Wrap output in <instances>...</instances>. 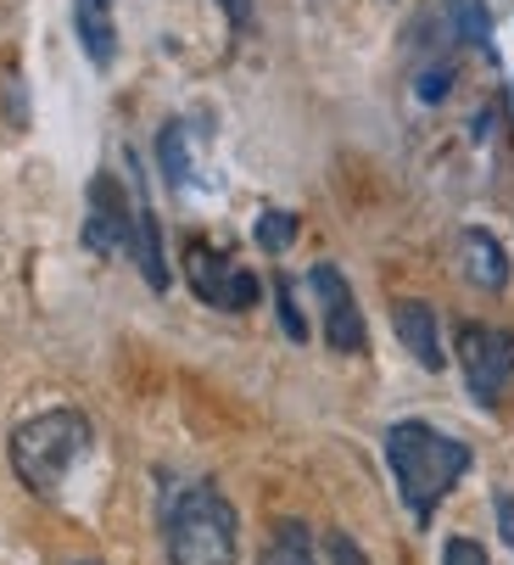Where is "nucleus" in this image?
<instances>
[{"label":"nucleus","mask_w":514,"mask_h":565,"mask_svg":"<svg viewBox=\"0 0 514 565\" xmlns=\"http://www.w3.org/2000/svg\"><path fill=\"white\" fill-rule=\"evenodd\" d=\"M381 448H386L397 499H403V510L414 515V526H431L437 510H442V499L459 488L464 470L475 465L470 443L437 431L431 420H392Z\"/></svg>","instance_id":"obj_1"},{"label":"nucleus","mask_w":514,"mask_h":565,"mask_svg":"<svg viewBox=\"0 0 514 565\" xmlns=\"http://www.w3.org/2000/svg\"><path fill=\"white\" fill-rule=\"evenodd\" d=\"M90 448H96L90 415L84 409H45V415H34L12 431L7 459L34 499H56L67 488V476L90 459Z\"/></svg>","instance_id":"obj_2"},{"label":"nucleus","mask_w":514,"mask_h":565,"mask_svg":"<svg viewBox=\"0 0 514 565\" xmlns=\"http://www.w3.org/2000/svg\"><path fill=\"white\" fill-rule=\"evenodd\" d=\"M162 543H168V565H235L240 515L213 481H191L162 504Z\"/></svg>","instance_id":"obj_3"},{"label":"nucleus","mask_w":514,"mask_h":565,"mask_svg":"<svg viewBox=\"0 0 514 565\" xmlns=\"http://www.w3.org/2000/svg\"><path fill=\"white\" fill-rule=\"evenodd\" d=\"M185 280L207 308H224V313H246V308H257V297H264L257 275L240 269L224 247H213V241H191L185 247Z\"/></svg>","instance_id":"obj_4"},{"label":"nucleus","mask_w":514,"mask_h":565,"mask_svg":"<svg viewBox=\"0 0 514 565\" xmlns=\"http://www.w3.org/2000/svg\"><path fill=\"white\" fill-rule=\"evenodd\" d=\"M453 348H459V370H464L470 397L481 403V409H492V403L503 397V386H508V375H514V337L470 319V326H459Z\"/></svg>","instance_id":"obj_5"},{"label":"nucleus","mask_w":514,"mask_h":565,"mask_svg":"<svg viewBox=\"0 0 514 565\" xmlns=\"http://www.w3.org/2000/svg\"><path fill=\"white\" fill-rule=\"evenodd\" d=\"M129 230H135V196L124 191L118 174H96L84 191V247L96 258H118L129 253Z\"/></svg>","instance_id":"obj_6"},{"label":"nucleus","mask_w":514,"mask_h":565,"mask_svg":"<svg viewBox=\"0 0 514 565\" xmlns=\"http://www.w3.org/2000/svg\"><path fill=\"white\" fill-rule=\"evenodd\" d=\"M308 286L319 297V319H324L330 353H364L370 348V331H364V308H358L347 275H341L335 264H313L308 269Z\"/></svg>","instance_id":"obj_7"},{"label":"nucleus","mask_w":514,"mask_h":565,"mask_svg":"<svg viewBox=\"0 0 514 565\" xmlns=\"http://www.w3.org/2000/svg\"><path fill=\"white\" fill-rule=\"evenodd\" d=\"M392 331H397V342H403L425 370H442V364H448V353H442V331H437V308H431V302L397 297V302H392Z\"/></svg>","instance_id":"obj_8"},{"label":"nucleus","mask_w":514,"mask_h":565,"mask_svg":"<svg viewBox=\"0 0 514 565\" xmlns=\"http://www.w3.org/2000/svg\"><path fill=\"white\" fill-rule=\"evenodd\" d=\"M459 275L475 286V291H503L508 286V253H503V241L481 224L459 230Z\"/></svg>","instance_id":"obj_9"},{"label":"nucleus","mask_w":514,"mask_h":565,"mask_svg":"<svg viewBox=\"0 0 514 565\" xmlns=\"http://www.w3.org/2000/svg\"><path fill=\"white\" fill-rule=\"evenodd\" d=\"M135 163V157H129ZM129 253L140 264V280L151 291H168V258H162V230H157V213L146 202V185H140V163H135V230H129Z\"/></svg>","instance_id":"obj_10"},{"label":"nucleus","mask_w":514,"mask_h":565,"mask_svg":"<svg viewBox=\"0 0 514 565\" xmlns=\"http://www.w3.org/2000/svg\"><path fill=\"white\" fill-rule=\"evenodd\" d=\"M73 34L78 51L90 56V67H113L118 62V18H113V0H73Z\"/></svg>","instance_id":"obj_11"},{"label":"nucleus","mask_w":514,"mask_h":565,"mask_svg":"<svg viewBox=\"0 0 514 565\" xmlns=\"http://www.w3.org/2000/svg\"><path fill=\"white\" fill-rule=\"evenodd\" d=\"M157 163H162V180L174 185V191H191V180H196V129H191L185 118L162 124V135H157Z\"/></svg>","instance_id":"obj_12"},{"label":"nucleus","mask_w":514,"mask_h":565,"mask_svg":"<svg viewBox=\"0 0 514 565\" xmlns=\"http://www.w3.org/2000/svg\"><path fill=\"white\" fill-rule=\"evenodd\" d=\"M442 23H448V34L459 40V45H475L486 62H497V45H492V12H486V0H442V12H437Z\"/></svg>","instance_id":"obj_13"},{"label":"nucleus","mask_w":514,"mask_h":565,"mask_svg":"<svg viewBox=\"0 0 514 565\" xmlns=\"http://www.w3.org/2000/svg\"><path fill=\"white\" fill-rule=\"evenodd\" d=\"M257 565H319V559H313V532H308L302 521H280V526L269 532L264 559H257Z\"/></svg>","instance_id":"obj_14"},{"label":"nucleus","mask_w":514,"mask_h":565,"mask_svg":"<svg viewBox=\"0 0 514 565\" xmlns=\"http://www.w3.org/2000/svg\"><path fill=\"white\" fill-rule=\"evenodd\" d=\"M448 90H453V56H448V51H419V67H414V96H419L425 107H437Z\"/></svg>","instance_id":"obj_15"},{"label":"nucleus","mask_w":514,"mask_h":565,"mask_svg":"<svg viewBox=\"0 0 514 565\" xmlns=\"http://www.w3.org/2000/svg\"><path fill=\"white\" fill-rule=\"evenodd\" d=\"M251 241L264 253H286L291 241H297V213H286V207H264L257 213V224H251Z\"/></svg>","instance_id":"obj_16"},{"label":"nucleus","mask_w":514,"mask_h":565,"mask_svg":"<svg viewBox=\"0 0 514 565\" xmlns=\"http://www.w3.org/2000/svg\"><path fill=\"white\" fill-rule=\"evenodd\" d=\"M275 308H280V326H286V337H291V342H308V319H302L297 291H291V280H286V275L275 280Z\"/></svg>","instance_id":"obj_17"},{"label":"nucleus","mask_w":514,"mask_h":565,"mask_svg":"<svg viewBox=\"0 0 514 565\" xmlns=\"http://www.w3.org/2000/svg\"><path fill=\"white\" fill-rule=\"evenodd\" d=\"M442 565H492V559H486V548L475 537H448L442 543Z\"/></svg>","instance_id":"obj_18"},{"label":"nucleus","mask_w":514,"mask_h":565,"mask_svg":"<svg viewBox=\"0 0 514 565\" xmlns=\"http://www.w3.org/2000/svg\"><path fill=\"white\" fill-rule=\"evenodd\" d=\"M324 554H330V565H370V554H364L347 532H330V537H324Z\"/></svg>","instance_id":"obj_19"},{"label":"nucleus","mask_w":514,"mask_h":565,"mask_svg":"<svg viewBox=\"0 0 514 565\" xmlns=\"http://www.w3.org/2000/svg\"><path fill=\"white\" fill-rule=\"evenodd\" d=\"M492 515H497V537H503V548H514V493H508V488L492 493Z\"/></svg>","instance_id":"obj_20"},{"label":"nucleus","mask_w":514,"mask_h":565,"mask_svg":"<svg viewBox=\"0 0 514 565\" xmlns=\"http://www.w3.org/2000/svg\"><path fill=\"white\" fill-rule=\"evenodd\" d=\"M229 12V29H251V0H218Z\"/></svg>","instance_id":"obj_21"},{"label":"nucleus","mask_w":514,"mask_h":565,"mask_svg":"<svg viewBox=\"0 0 514 565\" xmlns=\"http://www.w3.org/2000/svg\"><path fill=\"white\" fill-rule=\"evenodd\" d=\"M78 565H101V559H78Z\"/></svg>","instance_id":"obj_22"}]
</instances>
